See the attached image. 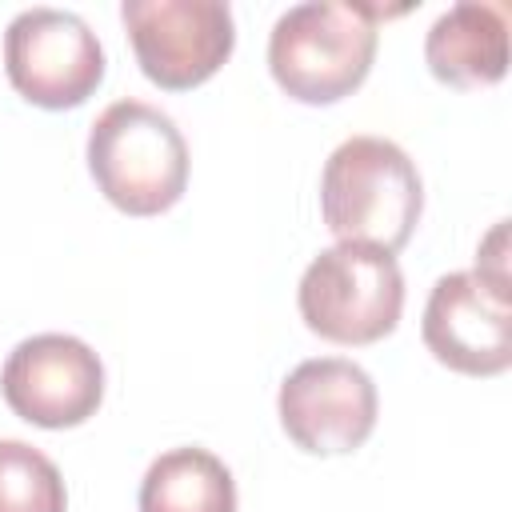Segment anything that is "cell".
<instances>
[{"label": "cell", "instance_id": "6da1fadb", "mask_svg": "<svg viewBox=\"0 0 512 512\" xmlns=\"http://www.w3.org/2000/svg\"><path fill=\"white\" fill-rule=\"evenodd\" d=\"M404 8L356 0H304L276 16L268 32L272 80L300 104H336L356 92L376 60L380 16Z\"/></svg>", "mask_w": 512, "mask_h": 512}, {"label": "cell", "instance_id": "5b68a950", "mask_svg": "<svg viewBox=\"0 0 512 512\" xmlns=\"http://www.w3.org/2000/svg\"><path fill=\"white\" fill-rule=\"evenodd\" d=\"M4 72L36 108H76L104 80V48L84 16L64 8H24L4 28Z\"/></svg>", "mask_w": 512, "mask_h": 512}, {"label": "cell", "instance_id": "8992f818", "mask_svg": "<svg viewBox=\"0 0 512 512\" xmlns=\"http://www.w3.org/2000/svg\"><path fill=\"white\" fill-rule=\"evenodd\" d=\"M120 20L140 72L168 92L204 84L236 48V20L224 0H124Z\"/></svg>", "mask_w": 512, "mask_h": 512}, {"label": "cell", "instance_id": "4fadbf2b", "mask_svg": "<svg viewBox=\"0 0 512 512\" xmlns=\"http://www.w3.org/2000/svg\"><path fill=\"white\" fill-rule=\"evenodd\" d=\"M472 276L484 280L496 296L512 300V296H508V220H500V224L480 240V248H476V272H472Z\"/></svg>", "mask_w": 512, "mask_h": 512}, {"label": "cell", "instance_id": "277c9868", "mask_svg": "<svg viewBox=\"0 0 512 512\" xmlns=\"http://www.w3.org/2000/svg\"><path fill=\"white\" fill-rule=\"evenodd\" d=\"M296 304L304 324L332 344H376L404 312V272L392 252L332 244L300 276Z\"/></svg>", "mask_w": 512, "mask_h": 512}, {"label": "cell", "instance_id": "52a82bcc", "mask_svg": "<svg viewBox=\"0 0 512 512\" xmlns=\"http://www.w3.org/2000/svg\"><path fill=\"white\" fill-rule=\"evenodd\" d=\"M280 428L300 452L312 456H344L356 452L380 412V396L372 376L344 356L300 360L276 396Z\"/></svg>", "mask_w": 512, "mask_h": 512}, {"label": "cell", "instance_id": "7a4b0ae2", "mask_svg": "<svg viewBox=\"0 0 512 512\" xmlns=\"http://www.w3.org/2000/svg\"><path fill=\"white\" fill-rule=\"evenodd\" d=\"M424 184L408 152L384 136H348L320 172V212L336 244L396 252L412 240Z\"/></svg>", "mask_w": 512, "mask_h": 512}, {"label": "cell", "instance_id": "30bf717a", "mask_svg": "<svg viewBox=\"0 0 512 512\" xmlns=\"http://www.w3.org/2000/svg\"><path fill=\"white\" fill-rule=\"evenodd\" d=\"M428 72L452 88H488L508 72V20L496 4L460 0L424 36Z\"/></svg>", "mask_w": 512, "mask_h": 512}, {"label": "cell", "instance_id": "7c38bea8", "mask_svg": "<svg viewBox=\"0 0 512 512\" xmlns=\"http://www.w3.org/2000/svg\"><path fill=\"white\" fill-rule=\"evenodd\" d=\"M0 512H68L60 468L24 440H0Z\"/></svg>", "mask_w": 512, "mask_h": 512}, {"label": "cell", "instance_id": "3957f363", "mask_svg": "<svg viewBox=\"0 0 512 512\" xmlns=\"http://www.w3.org/2000/svg\"><path fill=\"white\" fill-rule=\"evenodd\" d=\"M84 152L104 200L128 216H160L188 188V144L176 120L144 100L108 104Z\"/></svg>", "mask_w": 512, "mask_h": 512}, {"label": "cell", "instance_id": "ba28073f", "mask_svg": "<svg viewBox=\"0 0 512 512\" xmlns=\"http://www.w3.org/2000/svg\"><path fill=\"white\" fill-rule=\"evenodd\" d=\"M0 392L8 408L36 428H76L96 416L104 400V364L80 336L40 332L8 352Z\"/></svg>", "mask_w": 512, "mask_h": 512}, {"label": "cell", "instance_id": "9c48e42d", "mask_svg": "<svg viewBox=\"0 0 512 512\" xmlns=\"http://www.w3.org/2000/svg\"><path fill=\"white\" fill-rule=\"evenodd\" d=\"M428 352L464 376H500L512 364V300L496 296L472 272H448L424 304Z\"/></svg>", "mask_w": 512, "mask_h": 512}, {"label": "cell", "instance_id": "8fae6325", "mask_svg": "<svg viewBox=\"0 0 512 512\" xmlns=\"http://www.w3.org/2000/svg\"><path fill=\"white\" fill-rule=\"evenodd\" d=\"M140 512H236V480L208 448H168L140 480Z\"/></svg>", "mask_w": 512, "mask_h": 512}]
</instances>
